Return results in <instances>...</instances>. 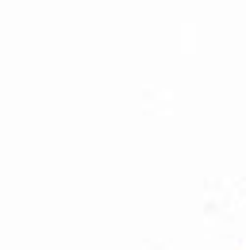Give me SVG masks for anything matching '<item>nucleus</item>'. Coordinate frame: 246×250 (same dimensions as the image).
Masks as SVG:
<instances>
[]
</instances>
